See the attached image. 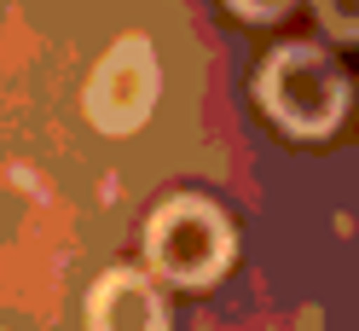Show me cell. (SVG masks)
I'll use <instances>...</instances> for the list:
<instances>
[{
  "label": "cell",
  "mask_w": 359,
  "mask_h": 331,
  "mask_svg": "<svg viewBox=\"0 0 359 331\" xmlns=\"http://www.w3.org/2000/svg\"><path fill=\"white\" fill-rule=\"evenodd\" d=\"M87 331H168L156 285L133 268H110L87 297Z\"/></svg>",
  "instance_id": "obj_4"
},
{
  "label": "cell",
  "mask_w": 359,
  "mask_h": 331,
  "mask_svg": "<svg viewBox=\"0 0 359 331\" xmlns=\"http://www.w3.org/2000/svg\"><path fill=\"white\" fill-rule=\"evenodd\" d=\"M145 261L168 285H215L232 261V227L209 197H168L145 221Z\"/></svg>",
  "instance_id": "obj_2"
},
{
  "label": "cell",
  "mask_w": 359,
  "mask_h": 331,
  "mask_svg": "<svg viewBox=\"0 0 359 331\" xmlns=\"http://www.w3.org/2000/svg\"><path fill=\"white\" fill-rule=\"evenodd\" d=\"M156 93H163V64H156V47L145 35H122L116 47L99 58L93 82H87V117L104 134H133L151 110Z\"/></svg>",
  "instance_id": "obj_3"
},
{
  "label": "cell",
  "mask_w": 359,
  "mask_h": 331,
  "mask_svg": "<svg viewBox=\"0 0 359 331\" xmlns=\"http://www.w3.org/2000/svg\"><path fill=\"white\" fill-rule=\"evenodd\" d=\"M296 0H232V12L238 18H250V24H266V18H284Z\"/></svg>",
  "instance_id": "obj_6"
},
{
  "label": "cell",
  "mask_w": 359,
  "mask_h": 331,
  "mask_svg": "<svg viewBox=\"0 0 359 331\" xmlns=\"http://www.w3.org/2000/svg\"><path fill=\"white\" fill-rule=\"evenodd\" d=\"M313 12H319V24L342 41H359V0H313Z\"/></svg>",
  "instance_id": "obj_5"
},
{
  "label": "cell",
  "mask_w": 359,
  "mask_h": 331,
  "mask_svg": "<svg viewBox=\"0 0 359 331\" xmlns=\"http://www.w3.org/2000/svg\"><path fill=\"white\" fill-rule=\"evenodd\" d=\"M255 99L278 128H290V134H302V140H319L348 110V76L336 70L313 41H290V47L261 58Z\"/></svg>",
  "instance_id": "obj_1"
}]
</instances>
